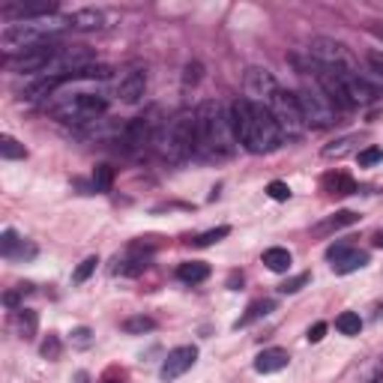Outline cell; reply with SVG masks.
Instances as JSON below:
<instances>
[{
  "label": "cell",
  "instance_id": "cell-1",
  "mask_svg": "<svg viewBox=\"0 0 383 383\" xmlns=\"http://www.w3.org/2000/svg\"><path fill=\"white\" fill-rule=\"evenodd\" d=\"M228 111H231V126L237 132V141L249 153H273V150H279L281 132H279L273 114H269V108L254 105V102H249L246 96H239L228 105Z\"/></svg>",
  "mask_w": 383,
  "mask_h": 383
},
{
  "label": "cell",
  "instance_id": "cell-2",
  "mask_svg": "<svg viewBox=\"0 0 383 383\" xmlns=\"http://www.w3.org/2000/svg\"><path fill=\"white\" fill-rule=\"evenodd\" d=\"M195 114H198V156L210 162L231 159L239 147L237 132L231 126V111L216 99H207Z\"/></svg>",
  "mask_w": 383,
  "mask_h": 383
},
{
  "label": "cell",
  "instance_id": "cell-3",
  "mask_svg": "<svg viewBox=\"0 0 383 383\" xmlns=\"http://www.w3.org/2000/svg\"><path fill=\"white\" fill-rule=\"evenodd\" d=\"M72 27V16H45V18H31V21H16V24H6L0 31V48H4L6 60L12 58H21V54L33 51L45 42H58V36Z\"/></svg>",
  "mask_w": 383,
  "mask_h": 383
},
{
  "label": "cell",
  "instance_id": "cell-4",
  "mask_svg": "<svg viewBox=\"0 0 383 383\" xmlns=\"http://www.w3.org/2000/svg\"><path fill=\"white\" fill-rule=\"evenodd\" d=\"M156 153L165 162L183 165L198 153V114L195 111H183L174 120H168L159 135H156Z\"/></svg>",
  "mask_w": 383,
  "mask_h": 383
},
{
  "label": "cell",
  "instance_id": "cell-5",
  "mask_svg": "<svg viewBox=\"0 0 383 383\" xmlns=\"http://www.w3.org/2000/svg\"><path fill=\"white\" fill-rule=\"evenodd\" d=\"M51 99H54V105H51L54 114L63 123H75V126H93L108 111L105 96H99V93H72V96L54 93Z\"/></svg>",
  "mask_w": 383,
  "mask_h": 383
},
{
  "label": "cell",
  "instance_id": "cell-6",
  "mask_svg": "<svg viewBox=\"0 0 383 383\" xmlns=\"http://www.w3.org/2000/svg\"><path fill=\"white\" fill-rule=\"evenodd\" d=\"M296 102H300L306 126L326 129V126L335 123V105L330 102V96L320 90V84H303V87L296 90Z\"/></svg>",
  "mask_w": 383,
  "mask_h": 383
},
{
  "label": "cell",
  "instance_id": "cell-7",
  "mask_svg": "<svg viewBox=\"0 0 383 383\" xmlns=\"http://www.w3.org/2000/svg\"><path fill=\"white\" fill-rule=\"evenodd\" d=\"M266 108H269V114H273V120L279 126L281 141H285V138H300L306 132V117L300 111V102H296V93L279 90Z\"/></svg>",
  "mask_w": 383,
  "mask_h": 383
},
{
  "label": "cell",
  "instance_id": "cell-8",
  "mask_svg": "<svg viewBox=\"0 0 383 383\" xmlns=\"http://www.w3.org/2000/svg\"><path fill=\"white\" fill-rule=\"evenodd\" d=\"M156 117V111L147 117H135L129 120L126 126H120V132H117V141H120V147L123 153H129V156H141L144 150L156 147V135H159L162 126L153 120Z\"/></svg>",
  "mask_w": 383,
  "mask_h": 383
},
{
  "label": "cell",
  "instance_id": "cell-9",
  "mask_svg": "<svg viewBox=\"0 0 383 383\" xmlns=\"http://www.w3.org/2000/svg\"><path fill=\"white\" fill-rule=\"evenodd\" d=\"M308 58H315L318 66L323 69H357L353 66V58H350V51L342 45V42H335L330 36H318V39H311L308 42Z\"/></svg>",
  "mask_w": 383,
  "mask_h": 383
},
{
  "label": "cell",
  "instance_id": "cell-10",
  "mask_svg": "<svg viewBox=\"0 0 383 383\" xmlns=\"http://www.w3.org/2000/svg\"><path fill=\"white\" fill-rule=\"evenodd\" d=\"M243 84H246V99H249V102L264 105V108L273 102V96L281 90L279 81L273 78V72H266V69H261V66H252L246 72Z\"/></svg>",
  "mask_w": 383,
  "mask_h": 383
},
{
  "label": "cell",
  "instance_id": "cell-11",
  "mask_svg": "<svg viewBox=\"0 0 383 383\" xmlns=\"http://www.w3.org/2000/svg\"><path fill=\"white\" fill-rule=\"evenodd\" d=\"M0 16H4L9 24L45 18V16H58V4H54V0H39V4H4L0 6Z\"/></svg>",
  "mask_w": 383,
  "mask_h": 383
},
{
  "label": "cell",
  "instance_id": "cell-12",
  "mask_svg": "<svg viewBox=\"0 0 383 383\" xmlns=\"http://www.w3.org/2000/svg\"><path fill=\"white\" fill-rule=\"evenodd\" d=\"M195 362H198V347H195V345L174 347L171 353H168V360L162 362V368H159V377L171 383V380H177L180 374H186Z\"/></svg>",
  "mask_w": 383,
  "mask_h": 383
},
{
  "label": "cell",
  "instance_id": "cell-13",
  "mask_svg": "<svg viewBox=\"0 0 383 383\" xmlns=\"http://www.w3.org/2000/svg\"><path fill=\"white\" fill-rule=\"evenodd\" d=\"M0 254L6 261H31V258H36V246L21 239L12 228H6L4 237H0Z\"/></svg>",
  "mask_w": 383,
  "mask_h": 383
},
{
  "label": "cell",
  "instance_id": "cell-14",
  "mask_svg": "<svg viewBox=\"0 0 383 383\" xmlns=\"http://www.w3.org/2000/svg\"><path fill=\"white\" fill-rule=\"evenodd\" d=\"M144 90H147V75L141 72V69H132V72H126V75L120 78V84H117V96L123 99L126 105L141 102Z\"/></svg>",
  "mask_w": 383,
  "mask_h": 383
},
{
  "label": "cell",
  "instance_id": "cell-15",
  "mask_svg": "<svg viewBox=\"0 0 383 383\" xmlns=\"http://www.w3.org/2000/svg\"><path fill=\"white\" fill-rule=\"evenodd\" d=\"M9 326H12V333H16L21 342H31V338L36 335V326H39V318H36V311L31 308H16L12 311V318H9Z\"/></svg>",
  "mask_w": 383,
  "mask_h": 383
},
{
  "label": "cell",
  "instance_id": "cell-16",
  "mask_svg": "<svg viewBox=\"0 0 383 383\" xmlns=\"http://www.w3.org/2000/svg\"><path fill=\"white\" fill-rule=\"evenodd\" d=\"M288 362H291L288 350L269 347V350L258 353V360H254V372L258 374H276V372H281V368H288Z\"/></svg>",
  "mask_w": 383,
  "mask_h": 383
},
{
  "label": "cell",
  "instance_id": "cell-17",
  "mask_svg": "<svg viewBox=\"0 0 383 383\" xmlns=\"http://www.w3.org/2000/svg\"><path fill=\"white\" fill-rule=\"evenodd\" d=\"M357 222H360V216H357V212H350V210H342V212H335V216H330L326 222L315 225V228H311V234H315V237H326V234H333V231H342V228H347V225H357Z\"/></svg>",
  "mask_w": 383,
  "mask_h": 383
},
{
  "label": "cell",
  "instance_id": "cell-18",
  "mask_svg": "<svg viewBox=\"0 0 383 383\" xmlns=\"http://www.w3.org/2000/svg\"><path fill=\"white\" fill-rule=\"evenodd\" d=\"M177 279L186 281V285H198V281L210 279V266L204 261H186L177 266Z\"/></svg>",
  "mask_w": 383,
  "mask_h": 383
},
{
  "label": "cell",
  "instance_id": "cell-19",
  "mask_svg": "<svg viewBox=\"0 0 383 383\" xmlns=\"http://www.w3.org/2000/svg\"><path fill=\"white\" fill-rule=\"evenodd\" d=\"M323 192H330V195H353V192H357V183H353L347 174L335 171V174L323 177Z\"/></svg>",
  "mask_w": 383,
  "mask_h": 383
},
{
  "label": "cell",
  "instance_id": "cell-20",
  "mask_svg": "<svg viewBox=\"0 0 383 383\" xmlns=\"http://www.w3.org/2000/svg\"><path fill=\"white\" fill-rule=\"evenodd\" d=\"M105 21V16L99 9H78L72 12V27L75 31H99Z\"/></svg>",
  "mask_w": 383,
  "mask_h": 383
},
{
  "label": "cell",
  "instance_id": "cell-21",
  "mask_svg": "<svg viewBox=\"0 0 383 383\" xmlns=\"http://www.w3.org/2000/svg\"><path fill=\"white\" fill-rule=\"evenodd\" d=\"M291 252L288 249H266L264 252V264H266V269H273V273H288L291 269Z\"/></svg>",
  "mask_w": 383,
  "mask_h": 383
},
{
  "label": "cell",
  "instance_id": "cell-22",
  "mask_svg": "<svg viewBox=\"0 0 383 383\" xmlns=\"http://www.w3.org/2000/svg\"><path fill=\"white\" fill-rule=\"evenodd\" d=\"M273 308H276V300H258V303H252V306H249V311H246V315L239 318L234 326H237V330H239V326H249V323H254V320L266 318Z\"/></svg>",
  "mask_w": 383,
  "mask_h": 383
},
{
  "label": "cell",
  "instance_id": "cell-23",
  "mask_svg": "<svg viewBox=\"0 0 383 383\" xmlns=\"http://www.w3.org/2000/svg\"><path fill=\"white\" fill-rule=\"evenodd\" d=\"M365 264H368V254H365V252H360V249H353V252L347 254V258H342L338 264H333V269H335L338 276H347V273H357V269H362Z\"/></svg>",
  "mask_w": 383,
  "mask_h": 383
},
{
  "label": "cell",
  "instance_id": "cell-24",
  "mask_svg": "<svg viewBox=\"0 0 383 383\" xmlns=\"http://www.w3.org/2000/svg\"><path fill=\"white\" fill-rule=\"evenodd\" d=\"M335 330L342 333V335H360L362 320H360L357 311H342V315L335 318Z\"/></svg>",
  "mask_w": 383,
  "mask_h": 383
},
{
  "label": "cell",
  "instance_id": "cell-25",
  "mask_svg": "<svg viewBox=\"0 0 383 383\" xmlns=\"http://www.w3.org/2000/svg\"><path fill=\"white\" fill-rule=\"evenodd\" d=\"M114 186V168L111 165H96L93 171V192H111Z\"/></svg>",
  "mask_w": 383,
  "mask_h": 383
},
{
  "label": "cell",
  "instance_id": "cell-26",
  "mask_svg": "<svg viewBox=\"0 0 383 383\" xmlns=\"http://www.w3.org/2000/svg\"><path fill=\"white\" fill-rule=\"evenodd\" d=\"M147 269V258H141V254H135V258H123L117 261L114 266V276H138Z\"/></svg>",
  "mask_w": 383,
  "mask_h": 383
},
{
  "label": "cell",
  "instance_id": "cell-27",
  "mask_svg": "<svg viewBox=\"0 0 383 383\" xmlns=\"http://www.w3.org/2000/svg\"><path fill=\"white\" fill-rule=\"evenodd\" d=\"M153 330H156V320L144 318V315L123 320V333H129V335H144V333H153Z\"/></svg>",
  "mask_w": 383,
  "mask_h": 383
},
{
  "label": "cell",
  "instance_id": "cell-28",
  "mask_svg": "<svg viewBox=\"0 0 383 383\" xmlns=\"http://www.w3.org/2000/svg\"><path fill=\"white\" fill-rule=\"evenodd\" d=\"M0 156L12 162V159H24L27 150H24V144H18V141L12 138V135H0Z\"/></svg>",
  "mask_w": 383,
  "mask_h": 383
},
{
  "label": "cell",
  "instance_id": "cell-29",
  "mask_svg": "<svg viewBox=\"0 0 383 383\" xmlns=\"http://www.w3.org/2000/svg\"><path fill=\"white\" fill-rule=\"evenodd\" d=\"M228 234H231V228H228V225H222V228H212V231H204V234L192 237L189 243H192V246H198V249H204V246H212V243H219V239H225Z\"/></svg>",
  "mask_w": 383,
  "mask_h": 383
},
{
  "label": "cell",
  "instance_id": "cell-30",
  "mask_svg": "<svg viewBox=\"0 0 383 383\" xmlns=\"http://www.w3.org/2000/svg\"><path fill=\"white\" fill-rule=\"evenodd\" d=\"M357 141H360L357 135H347V138H342V141H335L333 147H323V156H326V159H342V156L350 153V147L357 144Z\"/></svg>",
  "mask_w": 383,
  "mask_h": 383
},
{
  "label": "cell",
  "instance_id": "cell-31",
  "mask_svg": "<svg viewBox=\"0 0 383 383\" xmlns=\"http://www.w3.org/2000/svg\"><path fill=\"white\" fill-rule=\"evenodd\" d=\"M96 264H99V258H96V254H90V258H84V261L75 266V273H72L75 285H84V281H87V279L96 273Z\"/></svg>",
  "mask_w": 383,
  "mask_h": 383
},
{
  "label": "cell",
  "instance_id": "cell-32",
  "mask_svg": "<svg viewBox=\"0 0 383 383\" xmlns=\"http://www.w3.org/2000/svg\"><path fill=\"white\" fill-rule=\"evenodd\" d=\"M357 162H360V168H372V165L383 162V147H365V150H360Z\"/></svg>",
  "mask_w": 383,
  "mask_h": 383
},
{
  "label": "cell",
  "instance_id": "cell-33",
  "mask_svg": "<svg viewBox=\"0 0 383 383\" xmlns=\"http://www.w3.org/2000/svg\"><path fill=\"white\" fill-rule=\"evenodd\" d=\"M31 291H33V285H18V291H6V293H4V306L12 308V311L21 308V306H18V303H21V296H24V293H31Z\"/></svg>",
  "mask_w": 383,
  "mask_h": 383
},
{
  "label": "cell",
  "instance_id": "cell-34",
  "mask_svg": "<svg viewBox=\"0 0 383 383\" xmlns=\"http://www.w3.org/2000/svg\"><path fill=\"white\" fill-rule=\"evenodd\" d=\"M266 195L273 198V201H288V198H291V186H288V183H281V180H273L266 186Z\"/></svg>",
  "mask_w": 383,
  "mask_h": 383
},
{
  "label": "cell",
  "instance_id": "cell-35",
  "mask_svg": "<svg viewBox=\"0 0 383 383\" xmlns=\"http://www.w3.org/2000/svg\"><path fill=\"white\" fill-rule=\"evenodd\" d=\"M39 350H42V357H45V360H58V357H60V338L51 333V335L45 338V342H42V347H39Z\"/></svg>",
  "mask_w": 383,
  "mask_h": 383
},
{
  "label": "cell",
  "instance_id": "cell-36",
  "mask_svg": "<svg viewBox=\"0 0 383 383\" xmlns=\"http://www.w3.org/2000/svg\"><path fill=\"white\" fill-rule=\"evenodd\" d=\"M350 252H353V246H350V243H335V246L326 249V261H330V264H338L342 258H347Z\"/></svg>",
  "mask_w": 383,
  "mask_h": 383
},
{
  "label": "cell",
  "instance_id": "cell-37",
  "mask_svg": "<svg viewBox=\"0 0 383 383\" xmlns=\"http://www.w3.org/2000/svg\"><path fill=\"white\" fill-rule=\"evenodd\" d=\"M308 279H311L308 273H300V276H293V279H288V281H285V285H281L279 291H281V293H296V291H300V288L306 285V281H308Z\"/></svg>",
  "mask_w": 383,
  "mask_h": 383
},
{
  "label": "cell",
  "instance_id": "cell-38",
  "mask_svg": "<svg viewBox=\"0 0 383 383\" xmlns=\"http://www.w3.org/2000/svg\"><path fill=\"white\" fill-rule=\"evenodd\" d=\"M198 81H201V63H189L186 75H183V87H195Z\"/></svg>",
  "mask_w": 383,
  "mask_h": 383
},
{
  "label": "cell",
  "instance_id": "cell-39",
  "mask_svg": "<svg viewBox=\"0 0 383 383\" xmlns=\"http://www.w3.org/2000/svg\"><path fill=\"white\" fill-rule=\"evenodd\" d=\"M368 63H372V72L383 81V51H372V54H368Z\"/></svg>",
  "mask_w": 383,
  "mask_h": 383
},
{
  "label": "cell",
  "instance_id": "cell-40",
  "mask_svg": "<svg viewBox=\"0 0 383 383\" xmlns=\"http://www.w3.org/2000/svg\"><path fill=\"white\" fill-rule=\"evenodd\" d=\"M323 335H326V323H315V326H311V330H308V342L311 345H318V342H323Z\"/></svg>",
  "mask_w": 383,
  "mask_h": 383
},
{
  "label": "cell",
  "instance_id": "cell-41",
  "mask_svg": "<svg viewBox=\"0 0 383 383\" xmlns=\"http://www.w3.org/2000/svg\"><path fill=\"white\" fill-rule=\"evenodd\" d=\"M99 383H126V372H120V368H111V372L102 374V380Z\"/></svg>",
  "mask_w": 383,
  "mask_h": 383
},
{
  "label": "cell",
  "instance_id": "cell-42",
  "mask_svg": "<svg viewBox=\"0 0 383 383\" xmlns=\"http://www.w3.org/2000/svg\"><path fill=\"white\" fill-rule=\"evenodd\" d=\"M75 345H78V347H87V345H90V330H87V326L75 330Z\"/></svg>",
  "mask_w": 383,
  "mask_h": 383
},
{
  "label": "cell",
  "instance_id": "cell-43",
  "mask_svg": "<svg viewBox=\"0 0 383 383\" xmlns=\"http://www.w3.org/2000/svg\"><path fill=\"white\" fill-rule=\"evenodd\" d=\"M237 285H243V276H237V273H234V276H231V291H239Z\"/></svg>",
  "mask_w": 383,
  "mask_h": 383
},
{
  "label": "cell",
  "instance_id": "cell-44",
  "mask_svg": "<svg viewBox=\"0 0 383 383\" xmlns=\"http://www.w3.org/2000/svg\"><path fill=\"white\" fill-rule=\"evenodd\" d=\"M374 243H377V246H380V249H383V228H380V231H377V237H374Z\"/></svg>",
  "mask_w": 383,
  "mask_h": 383
},
{
  "label": "cell",
  "instance_id": "cell-45",
  "mask_svg": "<svg viewBox=\"0 0 383 383\" xmlns=\"http://www.w3.org/2000/svg\"><path fill=\"white\" fill-rule=\"evenodd\" d=\"M374 383H383V377H380V380H374Z\"/></svg>",
  "mask_w": 383,
  "mask_h": 383
}]
</instances>
